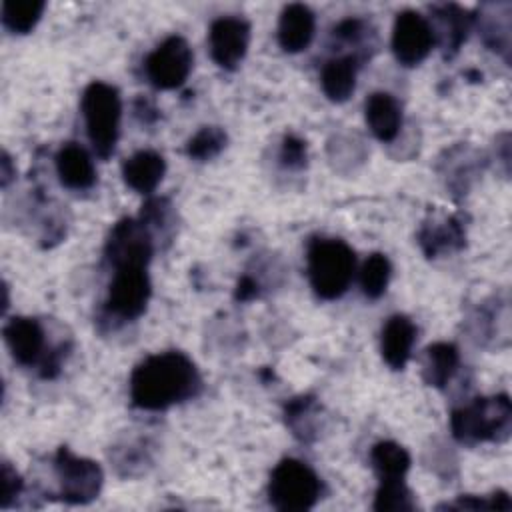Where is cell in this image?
<instances>
[{
    "label": "cell",
    "mask_w": 512,
    "mask_h": 512,
    "mask_svg": "<svg viewBox=\"0 0 512 512\" xmlns=\"http://www.w3.org/2000/svg\"><path fill=\"white\" fill-rule=\"evenodd\" d=\"M152 250L150 228L142 220L122 218L110 230L104 254L114 268L148 266Z\"/></svg>",
    "instance_id": "9"
},
{
    "label": "cell",
    "mask_w": 512,
    "mask_h": 512,
    "mask_svg": "<svg viewBox=\"0 0 512 512\" xmlns=\"http://www.w3.org/2000/svg\"><path fill=\"white\" fill-rule=\"evenodd\" d=\"M366 122L380 142H392L402 126V110L388 92H374L366 100Z\"/></svg>",
    "instance_id": "17"
},
{
    "label": "cell",
    "mask_w": 512,
    "mask_h": 512,
    "mask_svg": "<svg viewBox=\"0 0 512 512\" xmlns=\"http://www.w3.org/2000/svg\"><path fill=\"white\" fill-rule=\"evenodd\" d=\"M22 492V478L18 476V472L4 462L2 464V496H0V506L8 508L10 502L14 498H18V494Z\"/></svg>",
    "instance_id": "28"
},
{
    "label": "cell",
    "mask_w": 512,
    "mask_h": 512,
    "mask_svg": "<svg viewBox=\"0 0 512 512\" xmlns=\"http://www.w3.org/2000/svg\"><path fill=\"white\" fill-rule=\"evenodd\" d=\"M198 388L200 376L194 362L178 350L148 356L130 376L132 404L142 410H166L196 396Z\"/></svg>",
    "instance_id": "1"
},
{
    "label": "cell",
    "mask_w": 512,
    "mask_h": 512,
    "mask_svg": "<svg viewBox=\"0 0 512 512\" xmlns=\"http://www.w3.org/2000/svg\"><path fill=\"white\" fill-rule=\"evenodd\" d=\"M316 16L304 4H288L284 6L278 20V42L282 50L294 54L308 48L314 38Z\"/></svg>",
    "instance_id": "13"
},
{
    "label": "cell",
    "mask_w": 512,
    "mask_h": 512,
    "mask_svg": "<svg viewBox=\"0 0 512 512\" xmlns=\"http://www.w3.org/2000/svg\"><path fill=\"white\" fill-rule=\"evenodd\" d=\"M150 298V278L146 266H122L114 268L112 282L108 286L106 310L120 320L138 318Z\"/></svg>",
    "instance_id": "8"
},
{
    "label": "cell",
    "mask_w": 512,
    "mask_h": 512,
    "mask_svg": "<svg viewBox=\"0 0 512 512\" xmlns=\"http://www.w3.org/2000/svg\"><path fill=\"white\" fill-rule=\"evenodd\" d=\"M320 488V478L310 466L296 458H284L270 474L268 498L276 510L304 512L316 504Z\"/></svg>",
    "instance_id": "5"
},
{
    "label": "cell",
    "mask_w": 512,
    "mask_h": 512,
    "mask_svg": "<svg viewBox=\"0 0 512 512\" xmlns=\"http://www.w3.org/2000/svg\"><path fill=\"white\" fill-rule=\"evenodd\" d=\"M226 140V132L220 126H202L186 142V154L194 160H210L224 150Z\"/></svg>",
    "instance_id": "26"
},
{
    "label": "cell",
    "mask_w": 512,
    "mask_h": 512,
    "mask_svg": "<svg viewBox=\"0 0 512 512\" xmlns=\"http://www.w3.org/2000/svg\"><path fill=\"white\" fill-rule=\"evenodd\" d=\"M512 422V404L506 394L476 398L450 416L452 436L462 444L506 440Z\"/></svg>",
    "instance_id": "3"
},
{
    "label": "cell",
    "mask_w": 512,
    "mask_h": 512,
    "mask_svg": "<svg viewBox=\"0 0 512 512\" xmlns=\"http://www.w3.org/2000/svg\"><path fill=\"white\" fill-rule=\"evenodd\" d=\"M12 178V162H10V156L4 152L2 154V186H6Z\"/></svg>",
    "instance_id": "31"
},
{
    "label": "cell",
    "mask_w": 512,
    "mask_h": 512,
    "mask_svg": "<svg viewBox=\"0 0 512 512\" xmlns=\"http://www.w3.org/2000/svg\"><path fill=\"white\" fill-rule=\"evenodd\" d=\"M164 172H166V162L154 150H140L130 158H126V162L122 164L124 182L140 194L154 192Z\"/></svg>",
    "instance_id": "16"
},
{
    "label": "cell",
    "mask_w": 512,
    "mask_h": 512,
    "mask_svg": "<svg viewBox=\"0 0 512 512\" xmlns=\"http://www.w3.org/2000/svg\"><path fill=\"white\" fill-rule=\"evenodd\" d=\"M82 114L94 152L104 160L110 158L120 134L122 102L118 90L106 82H90L82 92Z\"/></svg>",
    "instance_id": "4"
},
{
    "label": "cell",
    "mask_w": 512,
    "mask_h": 512,
    "mask_svg": "<svg viewBox=\"0 0 512 512\" xmlns=\"http://www.w3.org/2000/svg\"><path fill=\"white\" fill-rule=\"evenodd\" d=\"M280 160L288 168H302L306 164V142L296 134H286L280 148Z\"/></svg>",
    "instance_id": "27"
},
{
    "label": "cell",
    "mask_w": 512,
    "mask_h": 512,
    "mask_svg": "<svg viewBox=\"0 0 512 512\" xmlns=\"http://www.w3.org/2000/svg\"><path fill=\"white\" fill-rule=\"evenodd\" d=\"M54 470L60 480V494L70 504H86L94 500L102 488V470L96 462L72 454L66 446L54 456Z\"/></svg>",
    "instance_id": "6"
},
{
    "label": "cell",
    "mask_w": 512,
    "mask_h": 512,
    "mask_svg": "<svg viewBox=\"0 0 512 512\" xmlns=\"http://www.w3.org/2000/svg\"><path fill=\"white\" fill-rule=\"evenodd\" d=\"M46 8L44 0H6L2 2V24L14 34H28Z\"/></svg>",
    "instance_id": "23"
},
{
    "label": "cell",
    "mask_w": 512,
    "mask_h": 512,
    "mask_svg": "<svg viewBox=\"0 0 512 512\" xmlns=\"http://www.w3.org/2000/svg\"><path fill=\"white\" fill-rule=\"evenodd\" d=\"M464 226L458 216H448L442 222H426L420 228L418 242L428 258H434L448 250H458L464 246Z\"/></svg>",
    "instance_id": "19"
},
{
    "label": "cell",
    "mask_w": 512,
    "mask_h": 512,
    "mask_svg": "<svg viewBox=\"0 0 512 512\" xmlns=\"http://www.w3.org/2000/svg\"><path fill=\"white\" fill-rule=\"evenodd\" d=\"M458 368V348L450 342H436L426 348L422 378L428 386L442 388Z\"/></svg>",
    "instance_id": "21"
},
{
    "label": "cell",
    "mask_w": 512,
    "mask_h": 512,
    "mask_svg": "<svg viewBox=\"0 0 512 512\" xmlns=\"http://www.w3.org/2000/svg\"><path fill=\"white\" fill-rule=\"evenodd\" d=\"M4 340L12 358L22 366H32L44 358V330L36 318H10L4 324Z\"/></svg>",
    "instance_id": "12"
},
{
    "label": "cell",
    "mask_w": 512,
    "mask_h": 512,
    "mask_svg": "<svg viewBox=\"0 0 512 512\" xmlns=\"http://www.w3.org/2000/svg\"><path fill=\"white\" fill-rule=\"evenodd\" d=\"M416 340V326L404 314H394L382 328V358L392 370H402Z\"/></svg>",
    "instance_id": "14"
},
{
    "label": "cell",
    "mask_w": 512,
    "mask_h": 512,
    "mask_svg": "<svg viewBox=\"0 0 512 512\" xmlns=\"http://www.w3.org/2000/svg\"><path fill=\"white\" fill-rule=\"evenodd\" d=\"M320 84L328 100L344 102L352 96L356 88V58L340 56L324 64L320 74Z\"/></svg>",
    "instance_id": "20"
},
{
    "label": "cell",
    "mask_w": 512,
    "mask_h": 512,
    "mask_svg": "<svg viewBox=\"0 0 512 512\" xmlns=\"http://www.w3.org/2000/svg\"><path fill=\"white\" fill-rule=\"evenodd\" d=\"M146 78L158 90H172L184 84L192 70V50L182 36L160 42L144 62Z\"/></svg>",
    "instance_id": "7"
},
{
    "label": "cell",
    "mask_w": 512,
    "mask_h": 512,
    "mask_svg": "<svg viewBox=\"0 0 512 512\" xmlns=\"http://www.w3.org/2000/svg\"><path fill=\"white\" fill-rule=\"evenodd\" d=\"M370 462L380 480H394V478H404V474L408 472L410 454L406 452L404 446L392 440H384L372 446Z\"/></svg>",
    "instance_id": "22"
},
{
    "label": "cell",
    "mask_w": 512,
    "mask_h": 512,
    "mask_svg": "<svg viewBox=\"0 0 512 512\" xmlns=\"http://www.w3.org/2000/svg\"><path fill=\"white\" fill-rule=\"evenodd\" d=\"M208 44L212 60L224 70H234L246 56L250 24L238 16H222L210 24Z\"/></svg>",
    "instance_id": "11"
},
{
    "label": "cell",
    "mask_w": 512,
    "mask_h": 512,
    "mask_svg": "<svg viewBox=\"0 0 512 512\" xmlns=\"http://www.w3.org/2000/svg\"><path fill=\"white\" fill-rule=\"evenodd\" d=\"M430 22L416 10H404L396 16L392 28V52L404 66L420 64L434 46Z\"/></svg>",
    "instance_id": "10"
},
{
    "label": "cell",
    "mask_w": 512,
    "mask_h": 512,
    "mask_svg": "<svg viewBox=\"0 0 512 512\" xmlns=\"http://www.w3.org/2000/svg\"><path fill=\"white\" fill-rule=\"evenodd\" d=\"M56 172L70 190H88L96 182V170L90 154L76 142H66L56 154Z\"/></svg>",
    "instance_id": "15"
},
{
    "label": "cell",
    "mask_w": 512,
    "mask_h": 512,
    "mask_svg": "<svg viewBox=\"0 0 512 512\" xmlns=\"http://www.w3.org/2000/svg\"><path fill=\"white\" fill-rule=\"evenodd\" d=\"M390 274H392V266H390V260L386 258V254H382V252L370 254L360 270V286H362L364 296L370 300L380 298L386 292Z\"/></svg>",
    "instance_id": "24"
},
{
    "label": "cell",
    "mask_w": 512,
    "mask_h": 512,
    "mask_svg": "<svg viewBox=\"0 0 512 512\" xmlns=\"http://www.w3.org/2000/svg\"><path fill=\"white\" fill-rule=\"evenodd\" d=\"M254 296H258V284L250 276H242L236 284L234 298L240 302H246V300H252Z\"/></svg>",
    "instance_id": "30"
},
{
    "label": "cell",
    "mask_w": 512,
    "mask_h": 512,
    "mask_svg": "<svg viewBox=\"0 0 512 512\" xmlns=\"http://www.w3.org/2000/svg\"><path fill=\"white\" fill-rule=\"evenodd\" d=\"M334 36L344 42H358L364 36V22L358 18H346L334 28Z\"/></svg>",
    "instance_id": "29"
},
{
    "label": "cell",
    "mask_w": 512,
    "mask_h": 512,
    "mask_svg": "<svg viewBox=\"0 0 512 512\" xmlns=\"http://www.w3.org/2000/svg\"><path fill=\"white\" fill-rule=\"evenodd\" d=\"M432 12L438 20V30H440L438 36H440V46L444 54L446 56L456 54L460 44L468 36L474 16L458 4H440V6H434Z\"/></svg>",
    "instance_id": "18"
},
{
    "label": "cell",
    "mask_w": 512,
    "mask_h": 512,
    "mask_svg": "<svg viewBox=\"0 0 512 512\" xmlns=\"http://www.w3.org/2000/svg\"><path fill=\"white\" fill-rule=\"evenodd\" d=\"M414 508L412 492L404 484V478L394 480H380L374 498V510L380 512H406Z\"/></svg>",
    "instance_id": "25"
},
{
    "label": "cell",
    "mask_w": 512,
    "mask_h": 512,
    "mask_svg": "<svg viewBox=\"0 0 512 512\" xmlns=\"http://www.w3.org/2000/svg\"><path fill=\"white\" fill-rule=\"evenodd\" d=\"M308 278L322 300L340 298L354 276V250L340 238H314L308 244Z\"/></svg>",
    "instance_id": "2"
}]
</instances>
